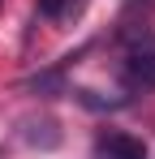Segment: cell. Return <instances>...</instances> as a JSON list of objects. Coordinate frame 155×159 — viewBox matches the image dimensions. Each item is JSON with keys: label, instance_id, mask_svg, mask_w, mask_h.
<instances>
[{"label": "cell", "instance_id": "6da1fadb", "mask_svg": "<svg viewBox=\"0 0 155 159\" xmlns=\"http://www.w3.org/2000/svg\"><path fill=\"white\" fill-rule=\"evenodd\" d=\"M121 78L134 90H155V34L151 30L129 34V48L121 56Z\"/></svg>", "mask_w": 155, "mask_h": 159}, {"label": "cell", "instance_id": "277c9868", "mask_svg": "<svg viewBox=\"0 0 155 159\" xmlns=\"http://www.w3.org/2000/svg\"><path fill=\"white\" fill-rule=\"evenodd\" d=\"M73 13H82V0H39V17L48 22H69Z\"/></svg>", "mask_w": 155, "mask_h": 159}, {"label": "cell", "instance_id": "7a4b0ae2", "mask_svg": "<svg viewBox=\"0 0 155 159\" xmlns=\"http://www.w3.org/2000/svg\"><path fill=\"white\" fill-rule=\"evenodd\" d=\"M99 155L103 159H147V146H142V138H134V133H103L99 138Z\"/></svg>", "mask_w": 155, "mask_h": 159}, {"label": "cell", "instance_id": "3957f363", "mask_svg": "<svg viewBox=\"0 0 155 159\" xmlns=\"http://www.w3.org/2000/svg\"><path fill=\"white\" fill-rule=\"evenodd\" d=\"M22 138L30 142V146H43V151L60 146V129H56V120H22Z\"/></svg>", "mask_w": 155, "mask_h": 159}]
</instances>
